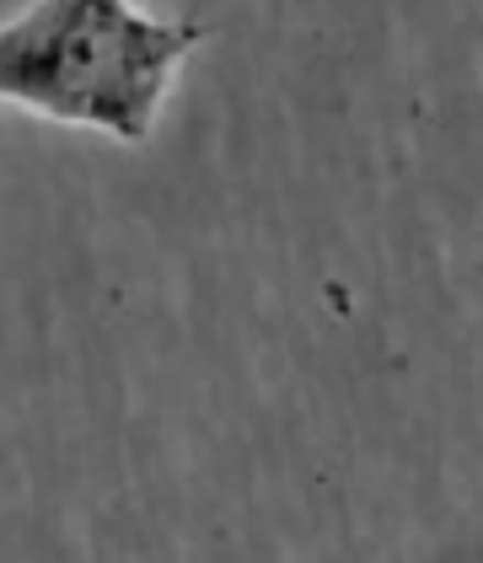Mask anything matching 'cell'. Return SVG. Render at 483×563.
<instances>
[{
    "label": "cell",
    "mask_w": 483,
    "mask_h": 563,
    "mask_svg": "<svg viewBox=\"0 0 483 563\" xmlns=\"http://www.w3.org/2000/svg\"><path fill=\"white\" fill-rule=\"evenodd\" d=\"M194 44L199 27L156 22L130 0H39L0 27V97L140 140Z\"/></svg>",
    "instance_id": "cell-1"
}]
</instances>
